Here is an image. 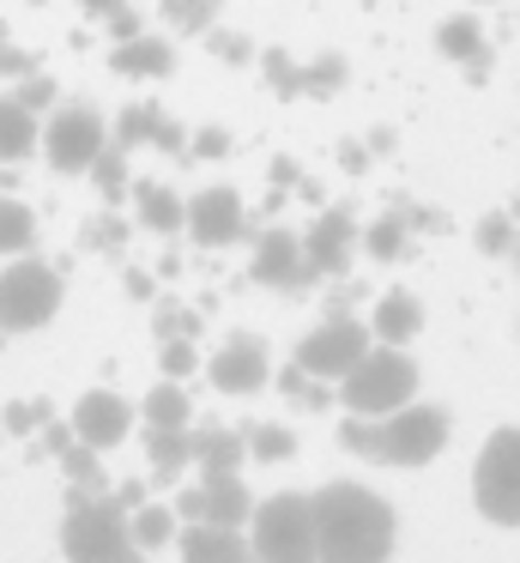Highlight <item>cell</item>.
Returning <instances> with one entry per match:
<instances>
[{
  "mask_svg": "<svg viewBox=\"0 0 520 563\" xmlns=\"http://www.w3.org/2000/svg\"><path fill=\"white\" fill-rule=\"evenodd\" d=\"M273 183H278V188H297V183H302V170H297L290 158H278V164H273Z\"/></svg>",
  "mask_w": 520,
  "mask_h": 563,
  "instance_id": "681fc988",
  "label": "cell"
},
{
  "mask_svg": "<svg viewBox=\"0 0 520 563\" xmlns=\"http://www.w3.org/2000/svg\"><path fill=\"white\" fill-rule=\"evenodd\" d=\"M0 424H7L12 437H24V430H43V424H48V406H43V400H19V406H7V412H0Z\"/></svg>",
  "mask_w": 520,
  "mask_h": 563,
  "instance_id": "7bdbcfd3",
  "label": "cell"
},
{
  "mask_svg": "<svg viewBox=\"0 0 520 563\" xmlns=\"http://www.w3.org/2000/svg\"><path fill=\"white\" fill-rule=\"evenodd\" d=\"M115 7H128V0H85V13H91V19H109Z\"/></svg>",
  "mask_w": 520,
  "mask_h": 563,
  "instance_id": "f907efd6",
  "label": "cell"
},
{
  "mask_svg": "<svg viewBox=\"0 0 520 563\" xmlns=\"http://www.w3.org/2000/svg\"><path fill=\"white\" fill-rule=\"evenodd\" d=\"M145 461L157 478H181L193 466V430H145Z\"/></svg>",
  "mask_w": 520,
  "mask_h": 563,
  "instance_id": "d4e9b609",
  "label": "cell"
},
{
  "mask_svg": "<svg viewBox=\"0 0 520 563\" xmlns=\"http://www.w3.org/2000/svg\"><path fill=\"white\" fill-rule=\"evenodd\" d=\"M85 176H91V183L103 188L109 200H121V195H128V183H133V176H128V146H115V152L103 146V152H97V164H91Z\"/></svg>",
  "mask_w": 520,
  "mask_h": 563,
  "instance_id": "d6a6232c",
  "label": "cell"
},
{
  "mask_svg": "<svg viewBox=\"0 0 520 563\" xmlns=\"http://www.w3.org/2000/svg\"><path fill=\"white\" fill-rule=\"evenodd\" d=\"M109 67H115L121 79H169V74H176V43H169V37H152V31H140V37L115 43Z\"/></svg>",
  "mask_w": 520,
  "mask_h": 563,
  "instance_id": "ac0fdd59",
  "label": "cell"
},
{
  "mask_svg": "<svg viewBox=\"0 0 520 563\" xmlns=\"http://www.w3.org/2000/svg\"><path fill=\"white\" fill-rule=\"evenodd\" d=\"M248 273L266 285V291H302V285L314 279L309 249H302V236H290V231H261V243H254Z\"/></svg>",
  "mask_w": 520,
  "mask_h": 563,
  "instance_id": "4fadbf2b",
  "label": "cell"
},
{
  "mask_svg": "<svg viewBox=\"0 0 520 563\" xmlns=\"http://www.w3.org/2000/svg\"><path fill=\"white\" fill-rule=\"evenodd\" d=\"M472 7H496V0H472Z\"/></svg>",
  "mask_w": 520,
  "mask_h": 563,
  "instance_id": "db71d44e",
  "label": "cell"
},
{
  "mask_svg": "<svg viewBox=\"0 0 520 563\" xmlns=\"http://www.w3.org/2000/svg\"><path fill=\"white\" fill-rule=\"evenodd\" d=\"M157 152H188V134H181L176 122H164V134H157Z\"/></svg>",
  "mask_w": 520,
  "mask_h": 563,
  "instance_id": "c3c4849f",
  "label": "cell"
},
{
  "mask_svg": "<svg viewBox=\"0 0 520 563\" xmlns=\"http://www.w3.org/2000/svg\"><path fill=\"white\" fill-rule=\"evenodd\" d=\"M339 170H345V176H363V170H369V158H363L357 140H345V146H339Z\"/></svg>",
  "mask_w": 520,
  "mask_h": 563,
  "instance_id": "7dc6e473",
  "label": "cell"
},
{
  "mask_svg": "<svg viewBox=\"0 0 520 563\" xmlns=\"http://www.w3.org/2000/svg\"><path fill=\"white\" fill-rule=\"evenodd\" d=\"M121 285H128V297H140V303H152V297H157V279L145 267H128V273H121Z\"/></svg>",
  "mask_w": 520,
  "mask_h": 563,
  "instance_id": "bcb514c9",
  "label": "cell"
},
{
  "mask_svg": "<svg viewBox=\"0 0 520 563\" xmlns=\"http://www.w3.org/2000/svg\"><path fill=\"white\" fill-rule=\"evenodd\" d=\"M188 382H176V376H164L152 394L140 400V424L145 430H188Z\"/></svg>",
  "mask_w": 520,
  "mask_h": 563,
  "instance_id": "603a6c76",
  "label": "cell"
},
{
  "mask_svg": "<svg viewBox=\"0 0 520 563\" xmlns=\"http://www.w3.org/2000/svg\"><path fill=\"white\" fill-rule=\"evenodd\" d=\"M248 545L261 563H321V551H314V497L278 490V497L254 503Z\"/></svg>",
  "mask_w": 520,
  "mask_h": 563,
  "instance_id": "5b68a950",
  "label": "cell"
},
{
  "mask_svg": "<svg viewBox=\"0 0 520 563\" xmlns=\"http://www.w3.org/2000/svg\"><path fill=\"white\" fill-rule=\"evenodd\" d=\"M411 231H418V224H411L406 200H399V207H387L381 219H375L369 231H363V255H369V261H406Z\"/></svg>",
  "mask_w": 520,
  "mask_h": 563,
  "instance_id": "7402d4cb",
  "label": "cell"
},
{
  "mask_svg": "<svg viewBox=\"0 0 520 563\" xmlns=\"http://www.w3.org/2000/svg\"><path fill=\"white\" fill-rule=\"evenodd\" d=\"M181 333H200V316L193 309H176V297H164V309H157V340H181Z\"/></svg>",
  "mask_w": 520,
  "mask_h": 563,
  "instance_id": "ab89813d",
  "label": "cell"
},
{
  "mask_svg": "<svg viewBox=\"0 0 520 563\" xmlns=\"http://www.w3.org/2000/svg\"><path fill=\"white\" fill-rule=\"evenodd\" d=\"M369 345H375V333L363 328L357 316H345V309H339V316H327L314 333H302V340H297V357H290V364L309 369V376H321V382H339L363 352H369Z\"/></svg>",
  "mask_w": 520,
  "mask_h": 563,
  "instance_id": "9c48e42d",
  "label": "cell"
},
{
  "mask_svg": "<svg viewBox=\"0 0 520 563\" xmlns=\"http://www.w3.org/2000/svg\"><path fill=\"white\" fill-rule=\"evenodd\" d=\"M278 388H285V394H290V400H297V406H309V412H321V406L333 400V382L309 376V369H297V364H290L285 376H278Z\"/></svg>",
  "mask_w": 520,
  "mask_h": 563,
  "instance_id": "836d02e7",
  "label": "cell"
},
{
  "mask_svg": "<svg viewBox=\"0 0 520 563\" xmlns=\"http://www.w3.org/2000/svg\"><path fill=\"white\" fill-rule=\"evenodd\" d=\"M103 25H109V37H115V43H128V37H140V31H145V13H133V7H115Z\"/></svg>",
  "mask_w": 520,
  "mask_h": 563,
  "instance_id": "ee69618b",
  "label": "cell"
},
{
  "mask_svg": "<svg viewBox=\"0 0 520 563\" xmlns=\"http://www.w3.org/2000/svg\"><path fill=\"white\" fill-rule=\"evenodd\" d=\"M242 461H248V437H236V430H193V473L200 478L242 473Z\"/></svg>",
  "mask_w": 520,
  "mask_h": 563,
  "instance_id": "44dd1931",
  "label": "cell"
},
{
  "mask_svg": "<svg viewBox=\"0 0 520 563\" xmlns=\"http://www.w3.org/2000/svg\"><path fill=\"white\" fill-rule=\"evenodd\" d=\"M261 74H266V86H273V91H285V98H302V62H297V55L266 49V55H261Z\"/></svg>",
  "mask_w": 520,
  "mask_h": 563,
  "instance_id": "e575fe53",
  "label": "cell"
},
{
  "mask_svg": "<svg viewBox=\"0 0 520 563\" xmlns=\"http://www.w3.org/2000/svg\"><path fill=\"white\" fill-rule=\"evenodd\" d=\"M435 49H442L454 67H466L472 79L490 74V43H484V31H478V13L442 19V25H435Z\"/></svg>",
  "mask_w": 520,
  "mask_h": 563,
  "instance_id": "e0dca14e",
  "label": "cell"
},
{
  "mask_svg": "<svg viewBox=\"0 0 520 563\" xmlns=\"http://www.w3.org/2000/svg\"><path fill=\"white\" fill-rule=\"evenodd\" d=\"M36 243V212L24 200L0 195V255H24Z\"/></svg>",
  "mask_w": 520,
  "mask_h": 563,
  "instance_id": "f1b7e54d",
  "label": "cell"
},
{
  "mask_svg": "<svg viewBox=\"0 0 520 563\" xmlns=\"http://www.w3.org/2000/svg\"><path fill=\"white\" fill-rule=\"evenodd\" d=\"M302 249H309L314 279H345L351 255H357V219H351L345 207L321 212V219L309 224V236H302Z\"/></svg>",
  "mask_w": 520,
  "mask_h": 563,
  "instance_id": "9a60e30c",
  "label": "cell"
},
{
  "mask_svg": "<svg viewBox=\"0 0 520 563\" xmlns=\"http://www.w3.org/2000/svg\"><path fill=\"white\" fill-rule=\"evenodd\" d=\"M515 243H520V231H515L508 212H490V219L478 224V249H484V255H515Z\"/></svg>",
  "mask_w": 520,
  "mask_h": 563,
  "instance_id": "8d00e7d4",
  "label": "cell"
},
{
  "mask_svg": "<svg viewBox=\"0 0 520 563\" xmlns=\"http://www.w3.org/2000/svg\"><path fill=\"white\" fill-rule=\"evenodd\" d=\"M242 224H248V212H242V195L236 188H200V195L188 200V236L200 249H224L242 236Z\"/></svg>",
  "mask_w": 520,
  "mask_h": 563,
  "instance_id": "5bb4252c",
  "label": "cell"
},
{
  "mask_svg": "<svg viewBox=\"0 0 520 563\" xmlns=\"http://www.w3.org/2000/svg\"><path fill=\"white\" fill-rule=\"evenodd\" d=\"M176 527H181L176 503H140V509H133V545L157 551V545H169V539H176Z\"/></svg>",
  "mask_w": 520,
  "mask_h": 563,
  "instance_id": "4316f807",
  "label": "cell"
},
{
  "mask_svg": "<svg viewBox=\"0 0 520 563\" xmlns=\"http://www.w3.org/2000/svg\"><path fill=\"white\" fill-rule=\"evenodd\" d=\"M515 273H520V243H515Z\"/></svg>",
  "mask_w": 520,
  "mask_h": 563,
  "instance_id": "816d5d0a",
  "label": "cell"
},
{
  "mask_svg": "<svg viewBox=\"0 0 520 563\" xmlns=\"http://www.w3.org/2000/svg\"><path fill=\"white\" fill-rule=\"evenodd\" d=\"M97 454L103 449H91V442H79V437L60 449V466H67L73 490H103V461H97Z\"/></svg>",
  "mask_w": 520,
  "mask_h": 563,
  "instance_id": "1f68e13d",
  "label": "cell"
},
{
  "mask_svg": "<svg viewBox=\"0 0 520 563\" xmlns=\"http://www.w3.org/2000/svg\"><path fill=\"white\" fill-rule=\"evenodd\" d=\"M472 509L490 527H520V424H496L472 461Z\"/></svg>",
  "mask_w": 520,
  "mask_h": 563,
  "instance_id": "8992f818",
  "label": "cell"
},
{
  "mask_svg": "<svg viewBox=\"0 0 520 563\" xmlns=\"http://www.w3.org/2000/svg\"><path fill=\"white\" fill-rule=\"evenodd\" d=\"M454 437V412L442 400H406L387 418H357L345 412V449L381 466H430Z\"/></svg>",
  "mask_w": 520,
  "mask_h": 563,
  "instance_id": "7a4b0ae2",
  "label": "cell"
},
{
  "mask_svg": "<svg viewBox=\"0 0 520 563\" xmlns=\"http://www.w3.org/2000/svg\"><path fill=\"white\" fill-rule=\"evenodd\" d=\"M128 231H133V219H128V212L103 207V212H91V219H85L79 243H85V249H97V255H115V249L128 243Z\"/></svg>",
  "mask_w": 520,
  "mask_h": 563,
  "instance_id": "f546056e",
  "label": "cell"
},
{
  "mask_svg": "<svg viewBox=\"0 0 520 563\" xmlns=\"http://www.w3.org/2000/svg\"><path fill=\"white\" fill-rule=\"evenodd\" d=\"M109 128L103 115L91 110V103H60L55 115H48L43 128V152H48V170L55 176H85L97 164V152H103Z\"/></svg>",
  "mask_w": 520,
  "mask_h": 563,
  "instance_id": "ba28073f",
  "label": "cell"
},
{
  "mask_svg": "<svg viewBox=\"0 0 520 563\" xmlns=\"http://www.w3.org/2000/svg\"><path fill=\"white\" fill-rule=\"evenodd\" d=\"M67 303V279L60 267L36 255H19L12 267H0V333H36L60 316Z\"/></svg>",
  "mask_w": 520,
  "mask_h": 563,
  "instance_id": "52a82bcc",
  "label": "cell"
},
{
  "mask_svg": "<svg viewBox=\"0 0 520 563\" xmlns=\"http://www.w3.org/2000/svg\"><path fill=\"white\" fill-rule=\"evenodd\" d=\"M12 98H19L24 110H48V103L60 98V86H55V79H48V74H24V79H19V91H12Z\"/></svg>",
  "mask_w": 520,
  "mask_h": 563,
  "instance_id": "b9f144b4",
  "label": "cell"
},
{
  "mask_svg": "<svg viewBox=\"0 0 520 563\" xmlns=\"http://www.w3.org/2000/svg\"><path fill=\"white\" fill-rule=\"evenodd\" d=\"M0 74H7V79L36 74V55H24V49H12V43H0Z\"/></svg>",
  "mask_w": 520,
  "mask_h": 563,
  "instance_id": "f6af8a7d",
  "label": "cell"
},
{
  "mask_svg": "<svg viewBox=\"0 0 520 563\" xmlns=\"http://www.w3.org/2000/svg\"><path fill=\"white\" fill-rule=\"evenodd\" d=\"M0 43H7V19H0Z\"/></svg>",
  "mask_w": 520,
  "mask_h": 563,
  "instance_id": "f5cc1de1",
  "label": "cell"
},
{
  "mask_svg": "<svg viewBox=\"0 0 520 563\" xmlns=\"http://www.w3.org/2000/svg\"><path fill=\"white\" fill-rule=\"evenodd\" d=\"M206 37H212V49H218V62H230V67H248L254 62V43L242 37V31H206Z\"/></svg>",
  "mask_w": 520,
  "mask_h": 563,
  "instance_id": "60d3db41",
  "label": "cell"
},
{
  "mask_svg": "<svg viewBox=\"0 0 520 563\" xmlns=\"http://www.w3.org/2000/svg\"><path fill=\"white\" fill-rule=\"evenodd\" d=\"M133 418H140L133 400H121V394H109V388H85L79 400H73L67 424L79 430V442H91V449H115V442H128Z\"/></svg>",
  "mask_w": 520,
  "mask_h": 563,
  "instance_id": "7c38bea8",
  "label": "cell"
},
{
  "mask_svg": "<svg viewBox=\"0 0 520 563\" xmlns=\"http://www.w3.org/2000/svg\"><path fill=\"white\" fill-rule=\"evenodd\" d=\"M248 454L254 461H290V454H297V437H290L285 424H254L248 430Z\"/></svg>",
  "mask_w": 520,
  "mask_h": 563,
  "instance_id": "d590c367",
  "label": "cell"
},
{
  "mask_svg": "<svg viewBox=\"0 0 520 563\" xmlns=\"http://www.w3.org/2000/svg\"><path fill=\"white\" fill-rule=\"evenodd\" d=\"M164 103H128L121 110V122H115V140L121 146H157V134H164Z\"/></svg>",
  "mask_w": 520,
  "mask_h": 563,
  "instance_id": "83f0119b",
  "label": "cell"
},
{
  "mask_svg": "<svg viewBox=\"0 0 520 563\" xmlns=\"http://www.w3.org/2000/svg\"><path fill=\"white\" fill-rule=\"evenodd\" d=\"M43 140L36 128V110H24L19 98H0V164H24Z\"/></svg>",
  "mask_w": 520,
  "mask_h": 563,
  "instance_id": "cb8c5ba5",
  "label": "cell"
},
{
  "mask_svg": "<svg viewBox=\"0 0 520 563\" xmlns=\"http://www.w3.org/2000/svg\"><path fill=\"white\" fill-rule=\"evenodd\" d=\"M242 563H261V558H254V551H248V558H242Z\"/></svg>",
  "mask_w": 520,
  "mask_h": 563,
  "instance_id": "11a10c76",
  "label": "cell"
},
{
  "mask_svg": "<svg viewBox=\"0 0 520 563\" xmlns=\"http://www.w3.org/2000/svg\"><path fill=\"white\" fill-rule=\"evenodd\" d=\"M369 333L387 340V345H411L423 333V303L411 291H381L375 309H369Z\"/></svg>",
  "mask_w": 520,
  "mask_h": 563,
  "instance_id": "ffe728a7",
  "label": "cell"
},
{
  "mask_svg": "<svg viewBox=\"0 0 520 563\" xmlns=\"http://www.w3.org/2000/svg\"><path fill=\"white\" fill-rule=\"evenodd\" d=\"M399 545V515L381 490L333 478L314 490V551L321 563H387Z\"/></svg>",
  "mask_w": 520,
  "mask_h": 563,
  "instance_id": "6da1fadb",
  "label": "cell"
},
{
  "mask_svg": "<svg viewBox=\"0 0 520 563\" xmlns=\"http://www.w3.org/2000/svg\"><path fill=\"white\" fill-rule=\"evenodd\" d=\"M236 152V140L224 134V128H200V134H188V158H200V164H218V158H230Z\"/></svg>",
  "mask_w": 520,
  "mask_h": 563,
  "instance_id": "f35d334b",
  "label": "cell"
},
{
  "mask_svg": "<svg viewBox=\"0 0 520 563\" xmlns=\"http://www.w3.org/2000/svg\"><path fill=\"white\" fill-rule=\"evenodd\" d=\"M345 79H351L345 55H314V62H302V98H333V91H345Z\"/></svg>",
  "mask_w": 520,
  "mask_h": 563,
  "instance_id": "4dcf8cb0",
  "label": "cell"
},
{
  "mask_svg": "<svg viewBox=\"0 0 520 563\" xmlns=\"http://www.w3.org/2000/svg\"><path fill=\"white\" fill-rule=\"evenodd\" d=\"M181 563H242L248 558V539L242 527H218V521H181Z\"/></svg>",
  "mask_w": 520,
  "mask_h": 563,
  "instance_id": "2e32d148",
  "label": "cell"
},
{
  "mask_svg": "<svg viewBox=\"0 0 520 563\" xmlns=\"http://www.w3.org/2000/svg\"><path fill=\"white\" fill-rule=\"evenodd\" d=\"M133 224H145L157 236H176V231H188V200L169 183H133Z\"/></svg>",
  "mask_w": 520,
  "mask_h": 563,
  "instance_id": "d6986e66",
  "label": "cell"
},
{
  "mask_svg": "<svg viewBox=\"0 0 520 563\" xmlns=\"http://www.w3.org/2000/svg\"><path fill=\"white\" fill-rule=\"evenodd\" d=\"M60 545H67V563H121L133 551V509L103 490H73Z\"/></svg>",
  "mask_w": 520,
  "mask_h": 563,
  "instance_id": "277c9868",
  "label": "cell"
},
{
  "mask_svg": "<svg viewBox=\"0 0 520 563\" xmlns=\"http://www.w3.org/2000/svg\"><path fill=\"white\" fill-rule=\"evenodd\" d=\"M157 364H164V376L188 382L193 369H200V352H193V340L181 333V340H164V352H157Z\"/></svg>",
  "mask_w": 520,
  "mask_h": 563,
  "instance_id": "74e56055",
  "label": "cell"
},
{
  "mask_svg": "<svg viewBox=\"0 0 520 563\" xmlns=\"http://www.w3.org/2000/svg\"><path fill=\"white\" fill-rule=\"evenodd\" d=\"M406 400H418V357L399 352V345H369L357 364L339 376V406L357 418H387Z\"/></svg>",
  "mask_w": 520,
  "mask_h": 563,
  "instance_id": "3957f363",
  "label": "cell"
},
{
  "mask_svg": "<svg viewBox=\"0 0 520 563\" xmlns=\"http://www.w3.org/2000/svg\"><path fill=\"white\" fill-rule=\"evenodd\" d=\"M176 515L181 521H218V527H248L254 521V497L242 485V473H218V478H200L193 490L176 497Z\"/></svg>",
  "mask_w": 520,
  "mask_h": 563,
  "instance_id": "8fae6325",
  "label": "cell"
},
{
  "mask_svg": "<svg viewBox=\"0 0 520 563\" xmlns=\"http://www.w3.org/2000/svg\"><path fill=\"white\" fill-rule=\"evenodd\" d=\"M157 13H164V25L176 37H206L218 25V13H224V0H157Z\"/></svg>",
  "mask_w": 520,
  "mask_h": 563,
  "instance_id": "484cf974",
  "label": "cell"
},
{
  "mask_svg": "<svg viewBox=\"0 0 520 563\" xmlns=\"http://www.w3.org/2000/svg\"><path fill=\"white\" fill-rule=\"evenodd\" d=\"M206 376H212L218 394L248 400V394H261L266 382H273V352H266L261 333H230V340L206 357Z\"/></svg>",
  "mask_w": 520,
  "mask_h": 563,
  "instance_id": "30bf717a",
  "label": "cell"
}]
</instances>
